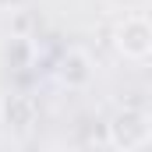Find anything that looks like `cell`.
Masks as SVG:
<instances>
[{"label": "cell", "mask_w": 152, "mask_h": 152, "mask_svg": "<svg viewBox=\"0 0 152 152\" xmlns=\"http://www.w3.org/2000/svg\"><path fill=\"white\" fill-rule=\"evenodd\" d=\"M120 50L127 57H138V60L149 57V28H145V18L124 21V28H120Z\"/></svg>", "instance_id": "6da1fadb"}, {"label": "cell", "mask_w": 152, "mask_h": 152, "mask_svg": "<svg viewBox=\"0 0 152 152\" xmlns=\"http://www.w3.org/2000/svg\"><path fill=\"white\" fill-rule=\"evenodd\" d=\"M4 117H7V124H14V127H28L32 117H36V106H32V99H25V96H11V99L4 103Z\"/></svg>", "instance_id": "7a4b0ae2"}]
</instances>
